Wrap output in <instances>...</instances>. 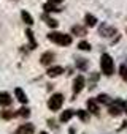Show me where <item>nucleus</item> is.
<instances>
[{"instance_id":"obj_19","label":"nucleus","mask_w":127,"mask_h":134,"mask_svg":"<svg viewBox=\"0 0 127 134\" xmlns=\"http://www.w3.org/2000/svg\"><path fill=\"white\" fill-rule=\"evenodd\" d=\"M43 10H45L46 13H57V11H60L56 5H51V3H45V5H43Z\"/></svg>"},{"instance_id":"obj_12","label":"nucleus","mask_w":127,"mask_h":134,"mask_svg":"<svg viewBox=\"0 0 127 134\" xmlns=\"http://www.w3.org/2000/svg\"><path fill=\"white\" fill-rule=\"evenodd\" d=\"M87 109H89L91 114L99 115V106H97V103H95L94 99H87Z\"/></svg>"},{"instance_id":"obj_27","label":"nucleus","mask_w":127,"mask_h":134,"mask_svg":"<svg viewBox=\"0 0 127 134\" xmlns=\"http://www.w3.org/2000/svg\"><path fill=\"white\" fill-rule=\"evenodd\" d=\"M64 0H49L48 3H51V5H57V3H62Z\"/></svg>"},{"instance_id":"obj_13","label":"nucleus","mask_w":127,"mask_h":134,"mask_svg":"<svg viewBox=\"0 0 127 134\" xmlns=\"http://www.w3.org/2000/svg\"><path fill=\"white\" fill-rule=\"evenodd\" d=\"M14 93H16V98H18L22 104H26V103H27V99H29V98L26 96V93L22 92V88H19V87H18V88L14 90Z\"/></svg>"},{"instance_id":"obj_26","label":"nucleus","mask_w":127,"mask_h":134,"mask_svg":"<svg viewBox=\"0 0 127 134\" xmlns=\"http://www.w3.org/2000/svg\"><path fill=\"white\" fill-rule=\"evenodd\" d=\"M121 76H122L124 79H125V76H127V66H125V65L121 66Z\"/></svg>"},{"instance_id":"obj_18","label":"nucleus","mask_w":127,"mask_h":134,"mask_svg":"<svg viewBox=\"0 0 127 134\" xmlns=\"http://www.w3.org/2000/svg\"><path fill=\"white\" fill-rule=\"evenodd\" d=\"M108 112H110V115H113V117H119V115L122 114V110H121L118 106H113V104H110V107H108Z\"/></svg>"},{"instance_id":"obj_25","label":"nucleus","mask_w":127,"mask_h":134,"mask_svg":"<svg viewBox=\"0 0 127 134\" xmlns=\"http://www.w3.org/2000/svg\"><path fill=\"white\" fill-rule=\"evenodd\" d=\"M13 115H14L13 110H3V112H2V117H3V118H11Z\"/></svg>"},{"instance_id":"obj_29","label":"nucleus","mask_w":127,"mask_h":134,"mask_svg":"<svg viewBox=\"0 0 127 134\" xmlns=\"http://www.w3.org/2000/svg\"><path fill=\"white\" fill-rule=\"evenodd\" d=\"M125 81H127V76H125Z\"/></svg>"},{"instance_id":"obj_23","label":"nucleus","mask_w":127,"mask_h":134,"mask_svg":"<svg viewBox=\"0 0 127 134\" xmlns=\"http://www.w3.org/2000/svg\"><path fill=\"white\" fill-rule=\"evenodd\" d=\"M78 47H80L81 51H91V44H89L87 41H81V43L78 44Z\"/></svg>"},{"instance_id":"obj_16","label":"nucleus","mask_w":127,"mask_h":134,"mask_svg":"<svg viewBox=\"0 0 127 134\" xmlns=\"http://www.w3.org/2000/svg\"><path fill=\"white\" fill-rule=\"evenodd\" d=\"M72 33L76 35V36H84V35H86V29H83V27H80V25H73V27H72Z\"/></svg>"},{"instance_id":"obj_2","label":"nucleus","mask_w":127,"mask_h":134,"mask_svg":"<svg viewBox=\"0 0 127 134\" xmlns=\"http://www.w3.org/2000/svg\"><path fill=\"white\" fill-rule=\"evenodd\" d=\"M48 40L52 41V43H57L60 46H69L72 43V36L70 35H65V33H59V32H52L48 35Z\"/></svg>"},{"instance_id":"obj_17","label":"nucleus","mask_w":127,"mask_h":134,"mask_svg":"<svg viewBox=\"0 0 127 134\" xmlns=\"http://www.w3.org/2000/svg\"><path fill=\"white\" fill-rule=\"evenodd\" d=\"M26 35H27V38H29V41H30V49H35V47H37V41H35V38H33L32 30L27 29V30H26Z\"/></svg>"},{"instance_id":"obj_1","label":"nucleus","mask_w":127,"mask_h":134,"mask_svg":"<svg viewBox=\"0 0 127 134\" xmlns=\"http://www.w3.org/2000/svg\"><path fill=\"white\" fill-rule=\"evenodd\" d=\"M100 66H102V73L105 76H111L114 73V60L111 58L110 54H102V57H100Z\"/></svg>"},{"instance_id":"obj_28","label":"nucleus","mask_w":127,"mask_h":134,"mask_svg":"<svg viewBox=\"0 0 127 134\" xmlns=\"http://www.w3.org/2000/svg\"><path fill=\"white\" fill-rule=\"evenodd\" d=\"M40 134H48V132H46V131H41V132H40Z\"/></svg>"},{"instance_id":"obj_21","label":"nucleus","mask_w":127,"mask_h":134,"mask_svg":"<svg viewBox=\"0 0 127 134\" xmlns=\"http://www.w3.org/2000/svg\"><path fill=\"white\" fill-rule=\"evenodd\" d=\"M76 66L80 70H86L87 68V60L86 58H76Z\"/></svg>"},{"instance_id":"obj_11","label":"nucleus","mask_w":127,"mask_h":134,"mask_svg":"<svg viewBox=\"0 0 127 134\" xmlns=\"http://www.w3.org/2000/svg\"><path fill=\"white\" fill-rule=\"evenodd\" d=\"M94 101H95V103H102V104H108V106L113 103L111 98H110L108 95H105V93H100V95L97 96V99H94Z\"/></svg>"},{"instance_id":"obj_24","label":"nucleus","mask_w":127,"mask_h":134,"mask_svg":"<svg viewBox=\"0 0 127 134\" xmlns=\"http://www.w3.org/2000/svg\"><path fill=\"white\" fill-rule=\"evenodd\" d=\"M18 115H21V117H24V118H27V117L30 115V110H29L27 107H22V109H19V112H18Z\"/></svg>"},{"instance_id":"obj_7","label":"nucleus","mask_w":127,"mask_h":134,"mask_svg":"<svg viewBox=\"0 0 127 134\" xmlns=\"http://www.w3.org/2000/svg\"><path fill=\"white\" fill-rule=\"evenodd\" d=\"M13 103V98L7 92H0V106H10Z\"/></svg>"},{"instance_id":"obj_8","label":"nucleus","mask_w":127,"mask_h":134,"mask_svg":"<svg viewBox=\"0 0 127 134\" xmlns=\"http://www.w3.org/2000/svg\"><path fill=\"white\" fill-rule=\"evenodd\" d=\"M64 73V68L62 66H51V68L46 71V74L49 76V77H56V76H59V74H62Z\"/></svg>"},{"instance_id":"obj_22","label":"nucleus","mask_w":127,"mask_h":134,"mask_svg":"<svg viewBox=\"0 0 127 134\" xmlns=\"http://www.w3.org/2000/svg\"><path fill=\"white\" fill-rule=\"evenodd\" d=\"M76 115H78V117H80L83 121H86V120L89 118V114H87L86 110H76Z\"/></svg>"},{"instance_id":"obj_4","label":"nucleus","mask_w":127,"mask_h":134,"mask_svg":"<svg viewBox=\"0 0 127 134\" xmlns=\"http://www.w3.org/2000/svg\"><path fill=\"white\" fill-rule=\"evenodd\" d=\"M84 84H86L84 77H83V76H76V79L73 81V93H75V95L80 93V92L84 88Z\"/></svg>"},{"instance_id":"obj_5","label":"nucleus","mask_w":127,"mask_h":134,"mask_svg":"<svg viewBox=\"0 0 127 134\" xmlns=\"http://www.w3.org/2000/svg\"><path fill=\"white\" fill-rule=\"evenodd\" d=\"M33 131H35V128H33L32 123H24L18 128L16 134H33Z\"/></svg>"},{"instance_id":"obj_20","label":"nucleus","mask_w":127,"mask_h":134,"mask_svg":"<svg viewBox=\"0 0 127 134\" xmlns=\"http://www.w3.org/2000/svg\"><path fill=\"white\" fill-rule=\"evenodd\" d=\"M43 19H45L46 24H48L49 27H52V29H56V27L59 25V22H57L56 19H52V18H49V16H46V14H43Z\"/></svg>"},{"instance_id":"obj_9","label":"nucleus","mask_w":127,"mask_h":134,"mask_svg":"<svg viewBox=\"0 0 127 134\" xmlns=\"http://www.w3.org/2000/svg\"><path fill=\"white\" fill-rule=\"evenodd\" d=\"M52 60H54V54H52V52H45V54L41 55V58H40L41 65H45V66L51 65V62H52Z\"/></svg>"},{"instance_id":"obj_15","label":"nucleus","mask_w":127,"mask_h":134,"mask_svg":"<svg viewBox=\"0 0 127 134\" xmlns=\"http://www.w3.org/2000/svg\"><path fill=\"white\" fill-rule=\"evenodd\" d=\"M84 21H86V25H89V27H95V24H97V18L94 14H86Z\"/></svg>"},{"instance_id":"obj_10","label":"nucleus","mask_w":127,"mask_h":134,"mask_svg":"<svg viewBox=\"0 0 127 134\" xmlns=\"http://www.w3.org/2000/svg\"><path fill=\"white\" fill-rule=\"evenodd\" d=\"M73 115H75V110H73V109H67V110H64V112H62V115H60V121L65 123V121H69Z\"/></svg>"},{"instance_id":"obj_3","label":"nucleus","mask_w":127,"mask_h":134,"mask_svg":"<svg viewBox=\"0 0 127 134\" xmlns=\"http://www.w3.org/2000/svg\"><path fill=\"white\" fill-rule=\"evenodd\" d=\"M62 104H64V95H60V93L52 95L49 98V101H48V107L51 110H59L62 107Z\"/></svg>"},{"instance_id":"obj_14","label":"nucleus","mask_w":127,"mask_h":134,"mask_svg":"<svg viewBox=\"0 0 127 134\" xmlns=\"http://www.w3.org/2000/svg\"><path fill=\"white\" fill-rule=\"evenodd\" d=\"M21 18H22V21H24L27 25H32V24H33V18H32V16H30V13H27L26 10L21 13Z\"/></svg>"},{"instance_id":"obj_6","label":"nucleus","mask_w":127,"mask_h":134,"mask_svg":"<svg viewBox=\"0 0 127 134\" xmlns=\"http://www.w3.org/2000/svg\"><path fill=\"white\" fill-rule=\"evenodd\" d=\"M114 33H116V29H114V27H108V25H105V24L100 27V35L105 36V38H110V36H113Z\"/></svg>"}]
</instances>
